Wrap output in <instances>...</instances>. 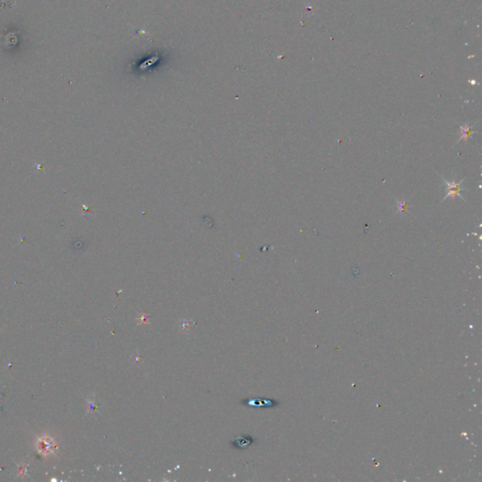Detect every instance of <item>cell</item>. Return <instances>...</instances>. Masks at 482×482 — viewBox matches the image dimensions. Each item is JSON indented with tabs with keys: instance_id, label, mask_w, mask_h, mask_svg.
I'll return each mask as SVG.
<instances>
[{
	"instance_id": "3957f363",
	"label": "cell",
	"mask_w": 482,
	"mask_h": 482,
	"mask_svg": "<svg viewBox=\"0 0 482 482\" xmlns=\"http://www.w3.org/2000/svg\"><path fill=\"white\" fill-rule=\"evenodd\" d=\"M396 202H397V206H398V210H397L396 214L402 213V212L408 211V207H409L408 202L401 200H396Z\"/></svg>"
},
{
	"instance_id": "6da1fadb",
	"label": "cell",
	"mask_w": 482,
	"mask_h": 482,
	"mask_svg": "<svg viewBox=\"0 0 482 482\" xmlns=\"http://www.w3.org/2000/svg\"><path fill=\"white\" fill-rule=\"evenodd\" d=\"M441 179L443 180V184H444V187L445 189L447 190V195L443 198L442 200V203L445 202V201L448 199V197H452V199H455L456 196H459L462 200H464V197L462 196V192L466 190L465 187H463L462 186V183L465 178L461 180L460 182H456L455 179L452 180V181H448V180L445 179L443 176H441Z\"/></svg>"
},
{
	"instance_id": "7a4b0ae2",
	"label": "cell",
	"mask_w": 482,
	"mask_h": 482,
	"mask_svg": "<svg viewBox=\"0 0 482 482\" xmlns=\"http://www.w3.org/2000/svg\"><path fill=\"white\" fill-rule=\"evenodd\" d=\"M475 124H469L468 122H465L464 124H462L460 126V131H461V137L459 138V139L457 140V143H459L460 141L462 140H464V141H467L469 140V138H472V136L477 133L476 131H475Z\"/></svg>"
}]
</instances>
